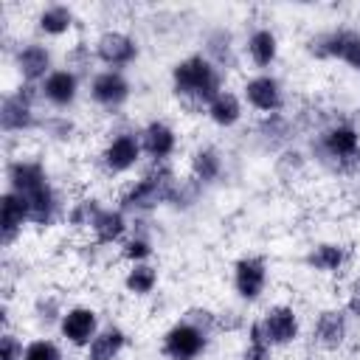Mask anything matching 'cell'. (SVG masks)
Returning <instances> with one entry per match:
<instances>
[{
	"label": "cell",
	"instance_id": "6da1fadb",
	"mask_svg": "<svg viewBox=\"0 0 360 360\" xmlns=\"http://www.w3.org/2000/svg\"><path fill=\"white\" fill-rule=\"evenodd\" d=\"M8 188L17 191L28 202V214L34 225H51L56 214V191L48 180V172L39 160L17 158L8 163Z\"/></svg>",
	"mask_w": 360,
	"mask_h": 360
},
{
	"label": "cell",
	"instance_id": "7a4b0ae2",
	"mask_svg": "<svg viewBox=\"0 0 360 360\" xmlns=\"http://www.w3.org/2000/svg\"><path fill=\"white\" fill-rule=\"evenodd\" d=\"M172 84H174L177 96L200 101V104L208 107L222 93V73L208 56L194 53V56L180 59L172 68Z\"/></svg>",
	"mask_w": 360,
	"mask_h": 360
},
{
	"label": "cell",
	"instance_id": "3957f363",
	"mask_svg": "<svg viewBox=\"0 0 360 360\" xmlns=\"http://www.w3.org/2000/svg\"><path fill=\"white\" fill-rule=\"evenodd\" d=\"M180 180H174L172 169L158 166L152 172H146L141 180H135L124 197H121V211H132V214H146L152 208H158L160 202H172L174 188Z\"/></svg>",
	"mask_w": 360,
	"mask_h": 360
},
{
	"label": "cell",
	"instance_id": "277c9868",
	"mask_svg": "<svg viewBox=\"0 0 360 360\" xmlns=\"http://www.w3.org/2000/svg\"><path fill=\"white\" fill-rule=\"evenodd\" d=\"M42 96L39 87H34L31 82H25L17 93L6 96L0 104V127L3 132H25L34 127V98Z\"/></svg>",
	"mask_w": 360,
	"mask_h": 360
},
{
	"label": "cell",
	"instance_id": "5b68a950",
	"mask_svg": "<svg viewBox=\"0 0 360 360\" xmlns=\"http://www.w3.org/2000/svg\"><path fill=\"white\" fill-rule=\"evenodd\" d=\"M208 346V335L200 332L194 323L188 321H177L166 335H163V354L169 360H197Z\"/></svg>",
	"mask_w": 360,
	"mask_h": 360
},
{
	"label": "cell",
	"instance_id": "8992f818",
	"mask_svg": "<svg viewBox=\"0 0 360 360\" xmlns=\"http://www.w3.org/2000/svg\"><path fill=\"white\" fill-rule=\"evenodd\" d=\"M309 51L315 56H332L360 70V34L354 31H329L309 39Z\"/></svg>",
	"mask_w": 360,
	"mask_h": 360
},
{
	"label": "cell",
	"instance_id": "52a82bcc",
	"mask_svg": "<svg viewBox=\"0 0 360 360\" xmlns=\"http://www.w3.org/2000/svg\"><path fill=\"white\" fill-rule=\"evenodd\" d=\"M59 332L70 346H90L98 335V312L90 307H70L59 318Z\"/></svg>",
	"mask_w": 360,
	"mask_h": 360
},
{
	"label": "cell",
	"instance_id": "ba28073f",
	"mask_svg": "<svg viewBox=\"0 0 360 360\" xmlns=\"http://www.w3.org/2000/svg\"><path fill=\"white\" fill-rule=\"evenodd\" d=\"M267 287V264L262 256H245L233 264V290L245 301H256Z\"/></svg>",
	"mask_w": 360,
	"mask_h": 360
},
{
	"label": "cell",
	"instance_id": "9c48e42d",
	"mask_svg": "<svg viewBox=\"0 0 360 360\" xmlns=\"http://www.w3.org/2000/svg\"><path fill=\"white\" fill-rule=\"evenodd\" d=\"M141 152H143V146H141V135H135V132H121V135H115V138L104 146V152H101V163H104L107 172L121 174V172H129V169L138 163Z\"/></svg>",
	"mask_w": 360,
	"mask_h": 360
},
{
	"label": "cell",
	"instance_id": "30bf717a",
	"mask_svg": "<svg viewBox=\"0 0 360 360\" xmlns=\"http://www.w3.org/2000/svg\"><path fill=\"white\" fill-rule=\"evenodd\" d=\"M96 56H98L110 70H115V68H124V65H129V62L138 59V45H135V39H132L129 34H124V31H104V34L96 39Z\"/></svg>",
	"mask_w": 360,
	"mask_h": 360
},
{
	"label": "cell",
	"instance_id": "8fae6325",
	"mask_svg": "<svg viewBox=\"0 0 360 360\" xmlns=\"http://www.w3.org/2000/svg\"><path fill=\"white\" fill-rule=\"evenodd\" d=\"M245 98H248V104H250L253 110H259V112H264V115L278 112L281 104H284V93H281L278 79H273V76H267V73L248 79V84H245Z\"/></svg>",
	"mask_w": 360,
	"mask_h": 360
},
{
	"label": "cell",
	"instance_id": "7c38bea8",
	"mask_svg": "<svg viewBox=\"0 0 360 360\" xmlns=\"http://www.w3.org/2000/svg\"><path fill=\"white\" fill-rule=\"evenodd\" d=\"M262 326H264V335L270 340V346H287L298 338V315L292 307L287 304H278V307H270L262 318Z\"/></svg>",
	"mask_w": 360,
	"mask_h": 360
},
{
	"label": "cell",
	"instance_id": "4fadbf2b",
	"mask_svg": "<svg viewBox=\"0 0 360 360\" xmlns=\"http://www.w3.org/2000/svg\"><path fill=\"white\" fill-rule=\"evenodd\" d=\"M90 98L101 107H121L129 98V82L121 70H101L90 82Z\"/></svg>",
	"mask_w": 360,
	"mask_h": 360
},
{
	"label": "cell",
	"instance_id": "5bb4252c",
	"mask_svg": "<svg viewBox=\"0 0 360 360\" xmlns=\"http://www.w3.org/2000/svg\"><path fill=\"white\" fill-rule=\"evenodd\" d=\"M42 98L53 107H70L79 96V76L70 68H56L45 76V82L39 84Z\"/></svg>",
	"mask_w": 360,
	"mask_h": 360
},
{
	"label": "cell",
	"instance_id": "9a60e30c",
	"mask_svg": "<svg viewBox=\"0 0 360 360\" xmlns=\"http://www.w3.org/2000/svg\"><path fill=\"white\" fill-rule=\"evenodd\" d=\"M31 222V214H28V202L17 194V191H6L0 197V231H3V245L8 248L20 233H22V225Z\"/></svg>",
	"mask_w": 360,
	"mask_h": 360
},
{
	"label": "cell",
	"instance_id": "2e32d148",
	"mask_svg": "<svg viewBox=\"0 0 360 360\" xmlns=\"http://www.w3.org/2000/svg\"><path fill=\"white\" fill-rule=\"evenodd\" d=\"M357 146H360V135H357V129L349 127V124H335V127H329V129L321 135V149H323L329 158H335L340 166L349 163V160L357 155Z\"/></svg>",
	"mask_w": 360,
	"mask_h": 360
},
{
	"label": "cell",
	"instance_id": "e0dca14e",
	"mask_svg": "<svg viewBox=\"0 0 360 360\" xmlns=\"http://www.w3.org/2000/svg\"><path fill=\"white\" fill-rule=\"evenodd\" d=\"M14 62H17V70L25 82H45V76L51 73V51L39 42H25L17 48L14 53Z\"/></svg>",
	"mask_w": 360,
	"mask_h": 360
},
{
	"label": "cell",
	"instance_id": "ac0fdd59",
	"mask_svg": "<svg viewBox=\"0 0 360 360\" xmlns=\"http://www.w3.org/2000/svg\"><path fill=\"white\" fill-rule=\"evenodd\" d=\"M349 335V326H346V315L343 309H323L315 321V329H312V338L321 349L332 352V349H340L343 340Z\"/></svg>",
	"mask_w": 360,
	"mask_h": 360
},
{
	"label": "cell",
	"instance_id": "d6986e66",
	"mask_svg": "<svg viewBox=\"0 0 360 360\" xmlns=\"http://www.w3.org/2000/svg\"><path fill=\"white\" fill-rule=\"evenodd\" d=\"M141 146L149 158H155L158 163H163L174 149H177V135L166 121H152L141 129Z\"/></svg>",
	"mask_w": 360,
	"mask_h": 360
},
{
	"label": "cell",
	"instance_id": "ffe728a7",
	"mask_svg": "<svg viewBox=\"0 0 360 360\" xmlns=\"http://www.w3.org/2000/svg\"><path fill=\"white\" fill-rule=\"evenodd\" d=\"M124 346H127L124 329L107 326V329H101V332L90 340V346H87V360H115V357L124 352Z\"/></svg>",
	"mask_w": 360,
	"mask_h": 360
},
{
	"label": "cell",
	"instance_id": "44dd1931",
	"mask_svg": "<svg viewBox=\"0 0 360 360\" xmlns=\"http://www.w3.org/2000/svg\"><path fill=\"white\" fill-rule=\"evenodd\" d=\"M248 56L256 68H270L278 56V39L270 28H256L248 37Z\"/></svg>",
	"mask_w": 360,
	"mask_h": 360
},
{
	"label": "cell",
	"instance_id": "7402d4cb",
	"mask_svg": "<svg viewBox=\"0 0 360 360\" xmlns=\"http://www.w3.org/2000/svg\"><path fill=\"white\" fill-rule=\"evenodd\" d=\"M90 231H93V236H96L98 245H112V242H118L124 236L127 217H124L121 208H101V214L96 217V222H93Z\"/></svg>",
	"mask_w": 360,
	"mask_h": 360
},
{
	"label": "cell",
	"instance_id": "603a6c76",
	"mask_svg": "<svg viewBox=\"0 0 360 360\" xmlns=\"http://www.w3.org/2000/svg\"><path fill=\"white\" fill-rule=\"evenodd\" d=\"M37 28L45 34V37H62L73 28V11L68 6H45L39 14H37Z\"/></svg>",
	"mask_w": 360,
	"mask_h": 360
},
{
	"label": "cell",
	"instance_id": "cb8c5ba5",
	"mask_svg": "<svg viewBox=\"0 0 360 360\" xmlns=\"http://www.w3.org/2000/svg\"><path fill=\"white\" fill-rule=\"evenodd\" d=\"M307 264L321 270V273H338L343 264H346V248L343 245H335V242H323V245H315L307 256Z\"/></svg>",
	"mask_w": 360,
	"mask_h": 360
},
{
	"label": "cell",
	"instance_id": "d4e9b609",
	"mask_svg": "<svg viewBox=\"0 0 360 360\" xmlns=\"http://www.w3.org/2000/svg\"><path fill=\"white\" fill-rule=\"evenodd\" d=\"M208 118L217 127H233L242 118V101L231 90H222L211 104H208Z\"/></svg>",
	"mask_w": 360,
	"mask_h": 360
},
{
	"label": "cell",
	"instance_id": "484cf974",
	"mask_svg": "<svg viewBox=\"0 0 360 360\" xmlns=\"http://www.w3.org/2000/svg\"><path fill=\"white\" fill-rule=\"evenodd\" d=\"M219 172H222V158L217 149L205 146V149H197L191 155V174L197 183H211L219 177Z\"/></svg>",
	"mask_w": 360,
	"mask_h": 360
},
{
	"label": "cell",
	"instance_id": "4316f807",
	"mask_svg": "<svg viewBox=\"0 0 360 360\" xmlns=\"http://www.w3.org/2000/svg\"><path fill=\"white\" fill-rule=\"evenodd\" d=\"M155 284H158V270H155L152 264H146V262L132 264V267L127 270V276H124V287H127L132 295H149V292L155 290Z\"/></svg>",
	"mask_w": 360,
	"mask_h": 360
},
{
	"label": "cell",
	"instance_id": "83f0119b",
	"mask_svg": "<svg viewBox=\"0 0 360 360\" xmlns=\"http://www.w3.org/2000/svg\"><path fill=\"white\" fill-rule=\"evenodd\" d=\"M242 360H273V346H270V340L264 335L262 318L248 326V346L242 352Z\"/></svg>",
	"mask_w": 360,
	"mask_h": 360
},
{
	"label": "cell",
	"instance_id": "f1b7e54d",
	"mask_svg": "<svg viewBox=\"0 0 360 360\" xmlns=\"http://www.w3.org/2000/svg\"><path fill=\"white\" fill-rule=\"evenodd\" d=\"M98 214H101L98 200H93V197L79 200V202H73V208L68 211V225H73V228H93V222H96Z\"/></svg>",
	"mask_w": 360,
	"mask_h": 360
},
{
	"label": "cell",
	"instance_id": "f546056e",
	"mask_svg": "<svg viewBox=\"0 0 360 360\" xmlns=\"http://www.w3.org/2000/svg\"><path fill=\"white\" fill-rule=\"evenodd\" d=\"M208 59H211L217 68L233 65V59H231V34H225V31L211 34V39H208Z\"/></svg>",
	"mask_w": 360,
	"mask_h": 360
},
{
	"label": "cell",
	"instance_id": "4dcf8cb0",
	"mask_svg": "<svg viewBox=\"0 0 360 360\" xmlns=\"http://www.w3.org/2000/svg\"><path fill=\"white\" fill-rule=\"evenodd\" d=\"M22 360H65V357H62V349H59L53 340L39 338V340H31V343L25 346Z\"/></svg>",
	"mask_w": 360,
	"mask_h": 360
},
{
	"label": "cell",
	"instance_id": "1f68e13d",
	"mask_svg": "<svg viewBox=\"0 0 360 360\" xmlns=\"http://www.w3.org/2000/svg\"><path fill=\"white\" fill-rule=\"evenodd\" d=\"M121 253H124V259H129L132 264H141V262H146V259L152 256V245H149V239H143V236H132V239L124 242Z\"/></svg>",
	"mask_w": 360,
	"mask_h": 360
},
{
	"label": "cell",
	"instance_id": "d6a6232c",
	"mask_svg": "<svg viewBox=\"0 0 360 360\" xmlns=\"http://www.w3.org/2000/svg\"><path fill=\"white\" fill-rule=\"evenodd\" d=\"M22 354H25L22 340L14 332L3 329V335H0V360H22Z\"/></svg>",
	"mask_w": 360,
	"mask_h": 360
},
{
	"label": "cell",
	"instance_id": "836d02e7",
	"mask_svg": "<svg viewBox=\"0 0 360 360\" xmlns=\"http://www.w3.org/2000/svg\"><path fill=\"white\" fill-rule=\"evenodd\" d=\"M183 321H188V323H194L200 332H205V335H211L214 329H217V315L211 312V309H200V307H194V309H188L186 315H183Z\"/></svg>",
	"mask_w": 360,
	"mask_h": 360
},
{
	"label": "cell",
	"instance_id": "e575fe53",
	"mask_svg": "<svg viewBox=\"0 0 360 360\" xmlns=\"http://www.w3.org/2000/svg\"><path fill=\"white\" fill-rule=\"evenodd\" d=\"M346 309H349V312H352L354 318H360V278H354V281H352V287H349Z\"/></svg>",
	"mask_w": 360,
	"mask_h": 360
}]
</instances>
